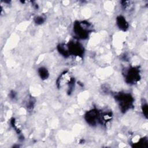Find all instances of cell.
Listing matches in <instances>:
<instances>
[{
    "label": "cell",
    "instance_id": "ba28073f",
    "mask_svg": "<svg viewBox=\"0 0 148 148\" xmlns=\"http://www.w3.org/2000/svg\"><path fill=\"white\" fill-rule=\"evenodd\" d=\"M34 104H35V101L34 100L32 97H31L28 98L27 100L26 103H25V107L28 111H32L34 108Z\"/></svg>",
    "mask_w": 148,
    "mask_h": 148
},
{
    "label": "cell",
    "instance_id": "8fae6325",
    "mask_svg": "<svg viewBox=\"0 0 148 148\" xmlns=\"http://www.w3.org/2000/svg\"><path fill=\"white\" fill-rule=\"evenodd\" d=\"M9 97L11 99H14L16 97V93L14 91H12L9 94Z\"/></svg>",
    "mask_w": 148,
    "mask_h": 148
},
{
    "label": "cell",
    "instance_id": "5b68a950",
    "mask_svg": "<svg viewBox=\"0 0 148 148\" xmlns=\"http://www.w3.org/2000/svg\"><path fill=\"white\" fill-rule=\"evenodd\" d=\"M101 112L97 109H92L86 113L84 118L87 123L90 125H95L99 123Z\"/></svg>",
    "mask_w": 148,
    "mask_h": 148
},
{
    "label": "cell",
    "instance_id": "9c48e42d",
    "mask_svg": "<svg viewBox=\"0 0 148 148\" xmlns=\"http://www.w3.org/2000/svg\"><path fill=\"white\" fill-rule=\"evenodd\" d=\"M34 21L36 24H42L45 22V18L42 16H39L34 18Z\"/></svg>",
    "mask_w": 148,
    "mask_h": 148
},
{
    "label": "cell",
    "instance_id": "3957f363",
    "mask_svg": "<svg viewBox=\"0 0 148 148\" xmlns=\"http://www.w3.org/2000/svg\"><path fill=\"white\" fill-rule=\"evenodd\" d=\"M125 79L129 84L136 83L140 79L139 69L136 67L129 68L125 73Z\"/></svg>",
    "mask_w": 148,
    "mask_h": 148
},
{
    "label": "cell",
    "instance_id": "7a4b0ae2",
    "mask_svg": "<svg viewBox=\"0 0 148 148\" xmlns=\"http://www.w3.org/2000/svg\"><path fill=\"white\" fill-rule=\"evenodd\" d=\"M90 25L85 21L75 22L73 25V32L75 36L79 39H86L90 32Z\"/></svg>",
    "mask_w": 148,
    "mask_h": 148
},
{
    "label": "cell",
    "instance_id": "30bf717a",
    "mask_svg": "<svg viewBox=\"0 0 148 148\" xmlns=\"http://www.w3.org/2000/svg\"><path fill=\"white\" fill-rule=\"evenodd\" d=\"M142 112H143V114L145 115V116L146 117H147V105L146 103H145L142 105Z\"/></svg>",
    "mask_w": 148,
    "mask_h": 148
},
{
    "label": "cell",
    "instance_id": "8992f818",
    "mask_svg": "<svg viewBox=\"0 0 148 148\" xmlns=\"http://www.w3.org/2000/svg\"><path fill=\"white\" fill-rule=\"evenodd\" d=\"M116 23L118 27L123 31H126L128 28V22L123 16H119L117 17Z\"/></svg>",
    "mask_w": 148,
    "mask_h": 148
},
{
    "label": "cell",
    "instance_id": "52a82bcc",
    "mask_svg": "<svg viewBox=\"0 0 148 148\" xmlns=\"http://www.w3.org/2000/svg\"><path fill=\"white\" fill-rule=\"evenodd\" d=\"M38 74L42 80H46L49 77V73L47 69L45 67H40L38 70Z\"/></svg>",
    "mask_w": 148,
    "mask_h": 148
},
{
    "label": "cell",
    "instance_id": "277c9868",
    "mask_svg": "<svg viewBox=\"0 0 148 148\" xmlns=\"http://www.w3.org/2000/svg\"><path fill=\"white\" fill-rule=\"evenodd\" d=\"M69 55L80 57L84 53V48L82 45L76 42L71 41L66 45Z\"/></svg>",
    "mask_w": 148,
    "mask_h": 148
},
{
    "label": "cell",
    "instance_id": "6da1fadb",
    "mask_svg": "<svg viewBox=\"0 0 148 148\" xmlns=\"http://www.w3.org/2000/svg\"><path fill=\"white\" fill-rule=\"evenodd\" d=\"M115 99L119 104L120 110L123 112H127L132 106L134 99L127 93H119L115 95Z\"/></svg>",
    "mask_w": 148,
    "mask_h": 148
}]
</instances>
